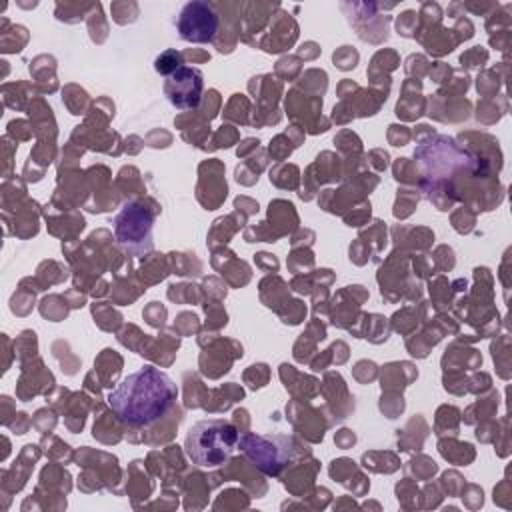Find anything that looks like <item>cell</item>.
Returning a JSON list of instances; mask_svg holds the SVG:
<instances>
[{"label":"cell","instance_id":"cell-3","mask_svg":"<svg viewBox=\"0 0 512 512\" xmlns=\"http://www.w3.org/2000/svg\"><path fill=\"white\" fill-rule=\"evenodd\" d=\"M152 226L154 216L150 208L138 200H128L120 206L112 220L114 238L116 244L128 254V256H144L152 250Z\"/></svg>","mask_w":512,"mask_h":512},{"label":"cell","instance_id":"cell-6","mask_svg":"<svg viewBox=\"0 0 512 512\" xmlns=\"http://www.w3.org/2000/svg\"><path fill=\"white\" fill-rule=\"evenodd\" d=\"M280 438H270V436H254L248 434L242 438L244 452L262 468L266 474H278L280 468L284 466L286 460V446L278 448L276 444Z\"/></svg>","mask_w":512,"mask_h":512},{"label":"cell","instance_id":"cell-1","mask_svg":"<svg viewBox=\"0 0 512 512\" xmlns=\"http://www.w3.org/2000/svg\"><path fill=\"white\" fill-rule=\"evenodd\" d=\"M178 388L172 378L154 366L128 374L110 394L108 404L120 422L144 428L158 422L176 402Z\"/></svg>","mask_w":512,"mask_h":512},{"label":"cell","instance_id":"cell-4","mask_svg":"<svg viewBox=\"0 0 512 512\" xmlns=\"http://www.w3.org/2000/svg\"><path fill=\"white\" fill-rule=\"evenodd\" d=\"M176 28L182 40L192 44H208L218 32V16L208 2H186L176 18Z\"/></svg>","mask_w":512,"mask_h":512},{"label":"cell","instance_id":"cell-5","mask_svg":"<svg viewBox=\"0 0 512 512\" xmlns=\"http://www.w3.org/2000/svg\"><path fill=\"white\" fill-rule=\"evenodd\" d=\"M164 96L178 110H192L202 100L204 80L202 72L194 66H178L174 72L164 76Z\"/></svg>","mask_w":512,"mask_h":512},{"label":"cell","instance_id":"cell-2","mask_svg":"<svg viewBox=\"0 0 512 512\" xmlns=\"http://www.w3.org/2000/svg\"><path fill=\"white\" fill-rule=\"evenodd\" d=\"M240 442V434L234 424L226 420H200L196 422L184 442L186 456L202 468L222 466Z\"/></svg>","mask_w":512,"mask_h":512}]
</instances>
